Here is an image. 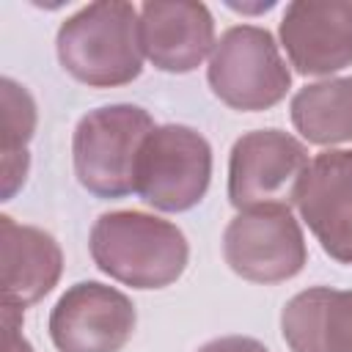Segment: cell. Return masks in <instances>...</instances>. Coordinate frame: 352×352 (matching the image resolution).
<instances>
[{"label": "cell", "mask_w": 352, "mask_h": 352, "mask_svg": "<svg viewBox=\"0 0 352 352\" xmlns=\"http://www.w3.org/2000/svg\"><path fill=\"white\" fill-rule=\"evenodd\" d=\"M58 60L91 88L132 82L143 69L140 14L124 0H99L80 8L58 30Z\"/></svg>", "instance_id": "1"}, {"label": "cell", "mask_w": 352, "mask_h": 352, "mask_svg": "<svg viewBox=\"0 0 352 352\" xmlns=\"http://www.w3.org/2000/svg\"><path fill=\"white\" fill-rule=\"evenodd\" d=\"M94 264L132 289H162L173 283L190 258V245L173 223L146 212H107L91 228Z\"/></svg>", "instance_id": "2"}, {"label": "cell", "mask_w": 352, "mask_h": 352, "mask_svg": "<svg viewBox=\"0 0 352 352\" xmlns=\"http://www.w3.org/2000/svg\"><path fill=\"white\" fill-rule=\"evenodd\" d=\"M151 116L138 104H107L85 113L74 129L77 182L96 198H124L135 190V162Z\"/></svg>", "instance_id": "3"}, {"label": "cell", "mask_w": 352, "mask_h": 352, "mask_svg": "<svg viewBox=\"0 0 352 352\" xmlns=\"http://www.w3.org/2000/svg\"><path fill=\"white\" fill-rule=\"evenodd\" d=\"M212 148L182 124L154 126L135 162V192L160 212H187L209 190Z\"/></svg>", "instance_id": "4"}, {"label": "cell", "mask_w": 352, "mask_h": 352, "mask_svg": "<svg viewBox=\"0 0 352 352\" xmlns=\"http://www.w3.org/2000/svg\"><path fill=\"white\" fill-rule=\"evenodd\" d=\"M206 77L220 102L248 113L278 104L292 85L272 33L256 25L228 28L214 41Z\"/></svg>", "instance_id": "5"}, {"label": "cell", "mask_w": 352, "mask_h": 352, "mask_svg": "<svg viewBox=\"0 0 352 352\" xmlns=\"http://www.w3.org/2000/svg\"><path fill=\"white\" fill-rule=\"evenodd\" d=\"M305 146L280 129L242 135L228 160V201L239 209H289L308 170Z\"/></svg>", "instance_id": "6"}, {"label": "cell", "mask_w": 352, "mask_h": 352, "mask_svg": "<svg viewBox=\"0 0 352 352\" xmlns=\"http://www.w3.org/2000/svg\"><path fill=\"white\" fill-rule=\"evenodd\" d=\"M223 256L226 264L245 280L280 283L305 267L308 250L292 212L267 206L239 212L226 226Z\"/></svg>", "instance_id": "7"}, {"label": "cell", "mask_w": 352, "mask_h": 352, "mask_svg": "<svg viewBox=\"0 0 352 352\" xmlns=\"http://www.w3.org/2000/svg\"><path fill=\"white\" fill-rule=\"evenodd\" d=\"M132 330V300L96 280L66 289L50 314V338L58 352H118Z\"/></svg>", "instance_id": "8"}, {"label": "cell", "mask_w": 352, "mask_h": 352, "mask_svg": "<svg viewBox=\"0 0 352 352\" xmlns=\"http://www.w3.org/2000/svg\"><path fill=\"white\" fill-rule=\"evenodd\" d=\"M294 204L322 250L338 264H352V151L316 154Z\"/></svg>", "instance_id": "9"}, {"label": "cell", "mask_w": 352, "mask_h": 352, "mask_svg": "<svg viewBox=\"0 0 352 352\" xmlns=\"http://www.w3.org/2000/svg\"><path fill=\"white\" fill-rule=\"evenodd\" d=\"M280 44L300 74H330L352 63V3L294 0L280 19Z\"/></svg>", "instance_id": "10"}, {"label": "cell", "mask_w": 352, "mask_h": 352, "mask_svg": "<svg viewBox=\"0 0 352 352\" xmlns=\"http://www.w3.org/2000/svg\"><path fill=\"white\" fill-rule=\"evenodd\" d=\"M143 55L170 74H187L214 50V19L204 3L148 0L140 6Z\"/></svg>", "instance_id": "11"}, {"label": "cell", "mask_w": 352, "mask_h": 352, "mask_svg": "<svg viewBox=\"0 0 352 352\" xmlns=\"http://www.w3.org/2000/svg\"><path fill=\"white\" fill-rule=\"evenodd\" d=\"M0 286L3 302L28 308L47 297L63 272V253L58 242L36 228L19 226L8 214L0 217Z\"/></svg>", "instance_id": "12"}, {"label": "cell", "mask_w": 352, "mask_h": 352, "mask_svg": "<svg viewBox=\"0 0 352 352\" xmlns=\"http://www.w3.org/2000/svg\"><path fill=\"white\" fill-rule=\"evenodd\" d=\"M280 333L292 352H352V289L294 294L280 314Z\"/></svg>", "instance_id": "13"}, {"label": "cell", "mask_w": 352, "mask_h": 352, "mask_svg": "<svg viewBox=\"0 0 352 352\" xmlns=\"http://www.w3.org/2000/svg\"><path fill=\"white\" fill-rule=\"evenodd\" d=\"M292 121L316 146L352 140V77H333L300 88L292 99Z\"/></svg>", "instance_id": "14"}, {"label": "cell", "mask_w": 352, "mask_h": 352, "mask_svg": "<svg viewBox=\"0 0 352 352\" xmlns=\"http://www.w3.org/2000/svg\"><path fill=\"white\" fill-rule=\"evenodd\" d=\"M0 102H3V201H8L28 176V140L36 129V102L33 96L3 77L0 82Z\"/></svg>", "instance_id": "15"}, {"label": "cell", "mask_w": 352, "mask_h": 352, "mask_svg": "<svg viewBox=\"0 0 352 352\" xmlns=\"http://www.w3.org/2000/svg\"><path fill=\"white\" fill-rule=\"evenodd\" d=\"M22 308L3 302V352H33L28 338L22 336Z\"/></svg>", "instance_id": "16"}, {"label": "cell", "mask_w": 352, "mask_h": 352, "mask_svg": "<svg viewBox=\"0 0 352 352\" xmlns=\"http://www.w3.org/2000/svg\"><path fill=\"white\" fill-rule=\"evenodd\" d=\"M198 352H270V349L248 336H223V338L204 344Z\"/></svg>", "instance_id": "17"}, {"label": "cell", "mask_w": 352, "mask_h": 352, "mask_svg": "<svg viewBox=\"0 0 352 352\" xmlns=\"http://www.w3.org/2000/svg\"><path fill=\"white\" fill-rule=\"evenodd\" d=\"M231 8H236V11H270L275 3L272 0H267V3H258V6H242V3H228Z\"/></svg>", "instance_id": "18"}]
</instances>
